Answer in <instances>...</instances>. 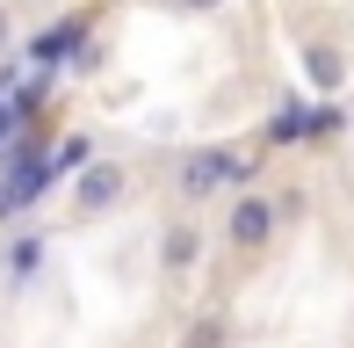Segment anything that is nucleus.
Returning <instances> with one entry per match:
<instances>
[{"label": "nucleus", "mask_w": 354, "mask_h": 348, "mask_svg": "<svg viewBox=\"0 0 354 348\" xmlns=\"http://www.w3.org/2000/svg\"><path fill=\"white\" fill-rule=\"evenodd\" d=\"M123 196H131V160L94 153V160L73 174V189H66V218L73 225H102V218L123 211Z\"/></svg>", "instance_id": "1"}, {"label": "nucleus", "mask_w": 354, "mask_h": 348, "mask_svg": "<svg viewBox=\"0 0 354 348\" xmlns=\"http://www.w3.org/2000/svg\"><path fill=\"white\" fill-rule=\"evenodd\" d=\"M217 189H232V196H239V189H253V160H246V153L210 146V153H188V160L174 167V196H181L188 211H203Z\"/></svg>", "instance_id": "2"}, {"label": "nucleus", "mask_w": 354, "mask_h": 348, "mask_svg": "<svg viewBox=\"0 0 354 348\" xmlns=\"http://www.w3.org/2000/svg\"><path fill=\"white\" fill-rule=\"evenodd\" d=\"M203 254H210V232H203V218L174 211L167 225H159V283H167V290H181V283L203 268Z\"/></svg>", "instance_id": "3"}, {"label": "nucleus", "mask_w": 354, "mask_h": 348, "mask_svg": "<svg viewBox=\"0 0 354 348\" xmlns=\"http://www.w3.org/2000/svg\"><path fill=\"white\" fill-rule=\"evenodd\" d=\"M282 218H275V196H261V189H239L232 211H224V247L232 254H261V247H275Z\"/></svg>", "instance_id": "4"}, {"label": "nucleus", "mask_w": 354, "mask_h": 348, "mask_svg": "<svg viewBox=\"0 0 354 348\" xmlns=\"http://www.w3.org/2000/svg\"><path fill=\"white\" fill-rule=\"evenodd\" d=\"M347 73H354V58L340 51V44H326V37L304 44V80H311L318 94H340V87H347Z\"/></svg>", "instance_id": "5"}, {"label": "nucleus", "mask_w": 354, "mask_h": 348, "mask_svg": "<svg viewBox=\"0 0 354 348\" xmlns=\"http://www.w3.org/2000/svg\"><path fill=\"white\" fill-rule=\"evenodd\" d=\"M37 268H44V232H15L8 254H0V276L8 283H37Z\"/></svg>", "instance_id": "6"}, {"label": "nucleus", "mask_w": 354, "mask_h": 348, "mask_svg": "<svg viewBox=\"0 0 354 348\" xmlns=\"http://www.w3.org/2000/svg\"><path fill=\"white\" fill-rule=\"evenodd\" d=\"M8 44H15V8L0 0V58H8Z\"/></svg>", "instance_id": "7"}, {"label": "nucleus", "mask_w": 354, "mask_h": 348, "mask_svg": "<svg viewBox=\"0 0 354 348\" xmlns=\"http://www.w3.org/2000/svg\"><path fill=\"white\" fill-rule=\"evenodd\" d=\"M174 8H181V15H217L224 0H174Z\"/></svg>", "instance_id": "8"}, {"label": "nucleus", "mask_w": 354, "mask_h": 348, "mask_svg": "<svg viewBox=\"0 0 354 348\" xmlns=\"http://www.w3.org/2000/svg\"><path fill=\"white\" fill-rule=\"evenodd\" d=\"M0 225H15V196H8V182H0Z\"/></svg>", "instance_id": "9"}]
</instances>
